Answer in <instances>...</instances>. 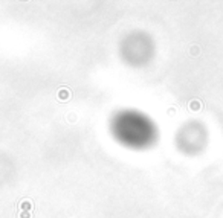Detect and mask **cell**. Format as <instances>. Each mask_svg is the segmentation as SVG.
I'll return each instance as SVG.
<instances>
[{
  "mask_svg": "<svg viewBox=\"0 0 223 218\" xmlns=\"http://www.w3.org/2000/svg\"><path fill=\"white\" fill-rule=\"evenodd\" d=\"M180 143L186 153L197 154L205 150L208 145L206 127L200 122H190L183 127L180 133Z\"/></svg>",
  "mask_w": 223,
  "mask_h": 218,
  "instance_id": "cell-1",
  "label": "cell"
}]
</instances>
